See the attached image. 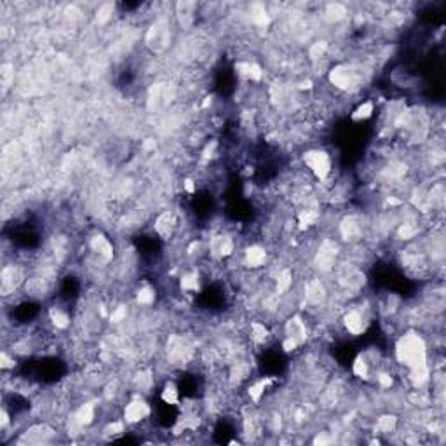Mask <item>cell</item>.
<instances>
[{"label":"cell","instance_id":"8992f818","mask_svg":"<svg viewBox=\"0 0 446 446\" xmlns=\"http://www.w3.org/2000/svg\"><path fill=\"white\" fill-rule=\"evenodd\" d=\"M373 112H375L373 102H370V100H368V102L359 103L358 109H356L354 114H352V119H354V121H366L368 117H371V115H373Z\"/></svg>","mask_w":446,"mask_h":446},{"label":"cell","instance_id":"7a4b0ae2","mask_svg":"<svg viewBox=\"0 0 446 446\" xmlns=\"http://www.w3.org/2000/svg\"><path fill=\"white\" fill-rule=\"evenodd\" d=\"M300 164L315 178V181H326L333 176V159L325 148L311 147L303 150L300 155Z\"/></svg>","mask_w":446,"mask_h":446},{"label":"cell","instance_id":"6da1fadb","mask_svg":"<svg viewBox=\"0 0 446 446\" xmlns=\"http://www.w3.org/2000/svg\"><path fill=\"white\" fill-rule=\"evenodd\" d=\"M429 347H427L426 338L418 332H404L396 342V361L404 371L422 370L429 368L427 364V356H429Z\"/></svg>","mask_w":446,"mask_h":446},{"label":"cell","instance_id":"5b68a950","mask_svg":"<svg viewBox=\"0 0 446 446\" xmlns=\"http://www.w3.org/2000/svg\"><path fill=\"white\" fill-rule=\"evenodd\" d=\"M135 302L140 307H150L155 302V289L148 282H141L135 291Z\"/></svg>","mask_w":446,"mask_h":446},{"label":"cell","instance_id":"277c9868","mask_svg":"<svg viewBox=\"0 0 446 446\" xmlns=\"http://www.w3.org/2000/svg\"><path fill=\"white\" fill-rule=\"evenodd\" d=\"M174 21L181 30H192L195 27L197 18L200 16V4L178 2L174 4Z\"/></svg>","mask_w":446,"mask_h":446},{"label":"cell","instance_id":"3957f363","mask_svg":"<svg viewBox=\"0 0 446 446\" xmlns=\"http://www.w3.org/2000/svg\"><path fill=\"white\" fill-rule=\"evenodd\" d=\"M150 414H152V408L148 406L147 401H143L138 396L126 404L124 410H122V418H124V422L128 423V426L136 427L147 422L148 417H150Z\"/></svg>","mask_w":446,"mask_h":446}]
</instances>
